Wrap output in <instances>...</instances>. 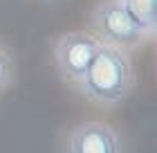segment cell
I'll list each match as a JSON object with an SVG mask.
<instances>
[{"label": "cell", "mask_w": 157, "mask_h": 153, "mask_svg": "<svg viewBox=\"0 0 157 153\" xmlns=\"http://www.w3.org/2000/svg\"><path fill=\"white\" fill-rule=\"evenodd\" d=\"M132 83L135 74L128 50L101 43L94 61L90 63L85 77L76 83V88L90 104L99 108H112L130 95Z\"/></svg>", "instance_id": "6da1fadb"}, {"label": "cell", "mask_w": 157, "mask_h": 153, "mask_svg": "<svg viewBox=\"0 0 157 153\" xmlns=\"http://www.w3.org/2000/svg\"><path fill=\"white\" fill-rule=\"evenodd\" d=\"M65 153H126L121 135L105 122H83L70 131Z\"/></svg>", "instance_id": "277c9868"}, {"label": "cell", "mask_w": 157, "mask_h": 153, "mask_svg": "<svg viewBox=\"0 0 157 153\" xmlns=\"http://www.w3.org/2000/svg\"><path fill=\"white\" fill-rule=\"evenodd\" d=\"M90 27L101 43L128 50V52L135 47H141L146 41H151L132 23V18L126 14V9L121 7L119 0H103V2H99L90 11Z\"/></svg>", "instance_id": "7a4b0ae2"}, {"label": "cell", "mask_w": 157, "mask_h": 153, "mask_svg": "<svg viewBox=\"0 0 157 153\" xmlns=\"http://www.w3.org/2000/svg\"><path fill=\"white\" fill-rule=\"evenodd\" d=\"M11 81H13V61H11L9 52L0 45V92H2Z\"/></svg>", "instance_id": "8992f818"}, {"label": "cell", "mask_w": 157, "mask_h": 153, "mask_svg": "<svg viewBox=\"0 0 157 153\" xmlns=\"http://www.w3.org/2000/svg\"><path fill=\"white\" fill-rule=\"evenodd\" d=\"M101 41L94 34L76 30L61 34L54 43V65L65 83L76 86L85 77L90 63L94 61Z\"/></svg>", "instance_id": "3957f363"}, {"label": "cell", "mask_w": 157, "mask_h": 153, "mask_svg": "<svg viewBox=\"0 0 157 153\" xmlns=\"http://www.w3.org/2000/svg\"><path fill=\"white\" fill-rule=\"evenodd\" d=\"M132 23L148 38L157 34V0H119Z\"/></svg>", "instance_id": "5b68a950"}]
</instances>
